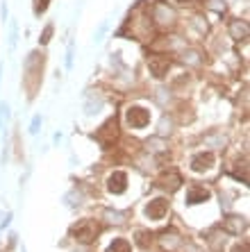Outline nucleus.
<instances>
[{
  "instance_id": "9",
  "label": "nucleus",
  "mask_w": 250,
  "mask_h": 252,
  "mask_svg": "<svg viewBox=\"0 0 250 252\" xmlns=\"http://www.w3.org/2000/svg\"><path fill=\"white\" fill-rule=\"evenodd\" d=\"M107 252H132V246H130L128 239H114V243L107 248Z\"/></svg>"
},
{
  "instance_id": "11",
  "label": "nucleus",
  "mask_w": 250,
  "mask_h": 252,
  "mask_svg": "<svg viewBox=\"0 0 250 252\" xmlns=\"http://www.w3.org/2000/svg\"><path fill=\"white\" fill-rule=\"evenodd\" d=\"M150 243H152V234H150V232L139 229V232H137V246H139V248H148Z\"/></svg>"
},
{
  "instance_id": "10",
  "label": "nucleus",
  "mask_w": 250,
  "mask_h": 252,
  "mask_svg": "<svg viewBox=\"0 0 250 252\" xmlns=\"http://www.w3.org/2000/svg\"><path fill=\"white\" fill-rule=\"evenodd\" d=\"M159 182H162V187H164V189H171V191H175V189L180 187V177L175 175V173H171V177H169V175H164L162 180H159Z\"/></svg>"
},
{
  "instance_id": "5",
  "label": "nucleus",
  "mask_w": 250,
  "mask_h": 252,
  "mask_svg": "<svg viewBox=\"0 0 250 252\" xmlns=\"http://www.w3.org/2000/svg\"><path fill=\"white\" fill-rule=\"evenodd\" d=\"M118 136V125H116V121L111 118V121H107L103 127H100V132H98V141L103 143L105 148H109L111 143H114V139Z\"/></svg>"
},
{
  "instance_id": "3",
  "label": "nucleus",
  "mask_w": 250,
  "mask_h": 252,
  "mask_svg": "<svg viewBox=\"0 0 250 252\" xmlns=\"http://www.w3.org/2000/svg\"><path fill=\"white\" fill-rule=\"evenodd\" d=\"M169 214V202L164 198H155L148 202V207H145V216L152 218V220H162L164 216Z\"/></svg>"
},
{
  "instance_id": "8",
  "label": "nucleus",
  "mask_w": 250,
  "mask_h": 252,
  "mask_svg": "<svg viewBox=\"0 0 250 252\" xmlns=\"http://www.w3.org/2000/svg\"><path fill=\"white\" fill-rule=\"evenodd\" d=\"M210 191L205 187H191L189 189V193H186V205H198V202H205V200H210Z\"/></svg>"
},
{
  "instance_id": "4",
  "label": "nucleus",
  "mask_w": 250,
  "mask_h": 252,
  "mask_svg": "<svg viewBox=\"0 0 250 252\" xmlns=\"http://www.w3.org/2000/svg\"><path fill=\"white\" fill-rule=\"evenodd\" d=\"M128 123L132 127H145L150 123V112L143 107H130L128 109Z\"/></svg>"
},
{
  "instance_id": "7",
  "label": "nucleus",
  "mask_w": 250,
  "mask_h": 252,
  "mask_svg": "<svg viewBox=\"0 0 250 252\" xmlns=\"http://www.w3.org/2000/svg\"><path fill=\"white\" fill-rule=\"evenodd\" d=\"M214 166V155L212 153H200L191 159V168L196 173H203V170H210Z\"/></svg>"
},
{
  "instance_id": "14",
  "label": "nucleus",
  "mask_w": 250,
  "mask_h": 252,
  "mask_svg": "<svg viewBox=\"0 0 250 252\" xmlns=\"http://www.w3.org/2000/svg\"><path fill=\"white\" fill-rule=\"evenodd\" d=\"M178 2H186V0H178Z\"/></svg>"
},
{
  "instance_id": "1",
  "label": "nucleus",
  "mask_w": 250,
  "mask_h": 252,
  "mask_svg": "<svg viewBox=\"0 0 250 252\" xmlns=\"http://www.w3.org/2000/svg\"><path fill=\"white\" fill-rule=\"evenodd\" d=\"M98 234H100V227H98V223H93V220H80V223L73 227V236H75V241L84 243V246L93 243V241L98 239Z\"/></svg>"
},
{
  "instance_id": "6",
  "label": "nucleus",
  "mask_w": 250,
  "mask_h": 252,
  "mask_svg": "<svg viewBox=\"0 0 250 252\" xmlns=\"http://www.w3.org/2000/svg\"><path fill=\"white\" fill-rule=\"evenodd\" d=\"M107 189H109V193H123L125 189H128V175L116 170V173H111L109 180H107Z\"/></svg>"
},
{
  "instance_id": "13",
  "label": "nucleus",
  "mask_w": 250,
  "mask_h": 252,
  "mask_svg": "<svg viewBox=\"0 0 250 252\" xmlns=\"http://www.w3.org/2000/svg\"><path fill=\"white\" fill-rule=\"evenodd\" d=\"M234 252H248V246H244V248L237 246V248H234Z\"/></svg>"
},
{
  "instance_id": "2",
  "label": "nucleus",
  "mask_w": 250,
  "mask_h": 252,
  "mask_svg": "<svg viewBox=\"0 0 250 252\" xmlns=\"http://www.w3.org/2000/svg\"><path fill=\"white\" fill-rule=\"evenodd\" d=\"M148 68L157 80H162V77H166V73L171 68V59L164 57V55H155V57L148 59Z\"/></svg>"
},
{
  "instance_id": "12",
  "label": "nucleus",
  "mask_w": 250,
  "mask_h": 252,
  "mask_svg": "<svg viewBox=\"0 0 250 252\" xmlns=\"http://www.w3.org/2000/svg\"><path fill=\"white\" fill-rule=\"evenodd\" d=\"M48 2H50V0H36V14H41V12H46V7H48Z\"/></svg>"
}]
</instances>
